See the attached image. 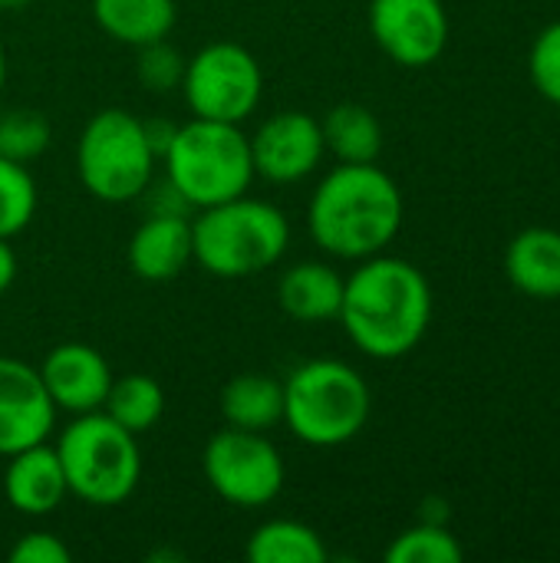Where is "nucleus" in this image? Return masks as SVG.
Here are the masks:
<instances>
[{
  "mask_svg": "<svg viewBox=\"0 0 560 563\" xmlns=\"http://www.w3.org/2000/svg\"><path fill=\"white\" fill-rule=\"evenodd\" d=\"M370 33L393 63L422 69L449 46V13L442 0H370Z\"/></svg>",
  "mask_w": 560,
  "mask_h": 563,
  "instance_id": "nucleus-10",
  "label": "nucleus"
},
{
  "mask_svg": "<svg viewBox=\"0 0 560 563\" xmlns=\"http://www.w3.org/2000/svg\"><path fill=\"white\" fill-rule=\"evenodd\" d=\"M221 416L234 429L267 432L284 422V383L264 373H241L221 389Z\"/></svg>",
  "mask_w": 560,
  "mask_h": 563,
  "instance_id": "nucleus-19",
  "label": "nucleus"
},
{
  "mask_svg": "<svg viewBox=\"0 0 560 563\" xmlns=\"http://www.w3.org/2000/svg\"><path fill=\"white\" fill-rule=\"evenodd\" d=\"M36 369L56 412H69V416L99 412L116 379L109 369V360L89 343L53 346Z\"/></svg>",
  "mask_w": 560,
  "mask_h": 563,
  "instance_id": "nucleus-13",
  "label": "nucleus"
},
{
  "mask_svg": "<svg viewBox=\"0 0 560 563\" xmlns=\"http://www.w3.org/2000/svg\"><path fill=\"white\" fill-rule=\"evenodd\" d=\"M125 261L139 280L149 284L175 280L195 261L188 214H149L129 238Z\"/></svg>",
  "mask_w": 560,
  "mask_h": 563,
  "instance_id": "nucleus-15",
  "label": "nucleus"
},
{
  "mask_svg": "<svg viewBox=\"0 0 560 563\" xmlns=\"http://www.w3.org/2000/svg\"><path fill=\"white\" fill-rule=\"evenodd\" d=\"M135 76L149 92H172L182 89V76H185V56L168 43V40H155L145 46H135Z\"/></svg>",
  "mask_w": 560,
  "mask_h": 563,
  "instance_id": "nucleus-26",
  "label": "nucleus"
},
{
  "mask_svg": "<svg viewBox=\"0 0 560 563\" xmlns=\"http://www.w3.org/2000/svg\"><path fill=\"white\" fill-rule=\"evenodd\" d=\"M244 554L251 563H327L330 558L320 531L294 518H271L257 525L244 544Z\"/></svg>",
  "mask_w": 560,
  "mask_h": 563,
  "instance_id": "nucleus-21",
  "label": "nucleus"
},
{
  "mask_svg": "<svg viewBox=\"0 0 560 563\" xmlns=\"http://www.w3.org/2000/svg\"><path fill=\"white\" fill-rule=\"evenodd\" d=\"M10 563H69L73 551L63 544V538L50 534V531H26L17 538V544L10 548Z\"/></svg>",
  "mask_w": 560,
  "mask_h": 563,
  "instance_id": "nucleus-28",
  "label": "nucleus"
},
{
  "mask_svg": "<svg viewBox=\"0 0 560 563\" xmlns=\"http://www.w3.org/2000/svg\"><path fill=\"white\" fill-rule=\"evenodd\" d=\"M92 20L106 36L125 46L165 40L178 20L175 0H92Z\"/></svg>",
  "mask_w": 560,
  "mask_h": 563,
  "instance_id": "nucleus-18",
  "label": "nucleus"
},
{
  "mask_svg": "<svg viewBox=\"0 0 560 563\" xmlns=\"http://www.w3.org/2000/svg\"><path fill=\"white\" fill-rule=\"evenodd\" d=\"M508 284L531 300H560V231L525 228L505 251Z\"/></svg>",
  "mask_w": 560,
  "mask_h": 563,
  "instance_id": "nucleus-17",
  "label": "nucleus"
},
{
  "mask_svg": "<svg viewBox=\"0 0 560 563\" xmlns=\"http://www.w3.org/2000/svg\"><path fill=\"white\" fill-rule=\"evenodd\" d=\"M373 412V393L343 360H307L284 379V426L310 449L353 442Z\"/></svg>",
  "mask_w": 560,
  "mask_h": 563,
  "instance_id": "nucleus-4",
  "label": "nucleus"
},
{
  "mask_svg": "<svg viewBox=\"0 0 560 563\" xmlns=\"http://www.w3.org/2000/svg\"><path fill=\"white\" fill-rule=\"evenodd\" d=\"M386 563H459L465 558L459 538L449 531V525L419 521L393 538L386 548Z\"/></svg>",
  "mask_w": 560,
  "mask_h": 563,
  "instance_id": "nucleus-23",
  "label": "nucleus"
},
{
  "mask_svg": "<svg viewBox=\"0 0 560 563\" xmlns=\"http://www.w3.org/2000/svg\"><path fill=\"white\" fill-rule=\"evenodd\" d=\"M53 449L73 498L96 508H112L135 495L142 478L139 435L122 429L102 409L73 416Z\"/></svg>",
  "mask_w": 560,
  "mask_h": 563,
  "instance_id": "nucleus-6",
  "label": "nucleus"
},
{
  "mask_svg": "<svg viewBox=\"0 0 560 563\" xmlns=\"http://www.w3.org/2000/svg\"><path fill=\"white\" fill-rule=\"evenodd\" d=\"M53 142V125L36 109L0 112V155L20 165L36 162Z\"/></svg>",
  "mask_w": 560,
  "mask_h": 563,
  "instance_id": "nucleus-25",
  "label": "nucleus"
},
{
  "mask_svg": "<svg viewBox=\"0 0 560 563\" xmlns=\"http://www.w3.org/2000/svg\"><path fill=\"white\" fill-rule=\"evenodd\" d=\"M403 191L376 162L330 168L307 201L314 244L340 261L383 254L403 228Z\"/></svg>",
  "mask_w": 560,
  "mask_h": 563,
  "instance_id": "nucleus-2",
  "label": "nucleus"
},
{
  "mask_svg": "<svg viewBox=\"0 0 560 563\" xmlns=\"http://www.w3.org/2000/svg\"><path fill=\"white\" fill-rule=\"evenodd\" d=\"M347 277L323 261H300L277 280V303L297 323H327L340 317Z\"/></svg>",
  "mask_w": 560,
  "mask_h": 563,
  "instance_id": "nucleus-16",
  "label": "nucleus"
},
{
  "mask_svg": "<svg viewBox=\"0 0 560 563\" xmlns=\"http://www.w3.org/2000/svg\"><path fill=\"white\" fill-rule=\"evenodd\" d=\"M26 3H33V0H0V10H20Z\"/></svg>",
  "mask_w": 560,
  "mask_h": 563,
  "instance_id": "nucleus-31",
  "label": "nucleus"
},
{
  "mask_svg": "<svg viewBox=\"0 0 560 563\" xmlns=\"http://www.w3.org/2000/svg\"><path fill=\"white\" fill-rule=\"evenodd\" d=\"M528 73H531L535 89L548 102L560 106V20L548 23L535 36L531 53H528Z\"/></svg>",
  "mask_w": 560,
  "mask_h": 563,
  "instance_id": "nucleus-27",
  "label": "nucleus"
},
{
  "mask_svg": "<svg viewBox=\"0 0 560 563\" xmlns=\"http://www.w3.org/2000/svg\"><path fill=\"white\" fill-rule=\"evenodd\" d=\"M155 162L145 125L129 109L96 112L76 142V175L83 188L106 205H129L142 198L152 185Z\"/></svg>",
  "mask_w": 560,
  "mask_h": 563,
  "instance_id": "nucleus-7",
  "label": "nucleus"
},
{
  "mask_svg": "<svg viewBox=\"0 0 560 563\" xmlns=\"http://www.w3.org/2000/svg\"><path fill=\"white\" fill-rule=\"evenodd\" d=\"M337 320L360 353L403 360L432 323V287L413 261L386 251L373 254L356 261V271L347 277Z\"/></svg>",
  "mask_w": 560,
  "mask_h": 563,
  "instance_id": "nucleus-1",
  "label": "nucleus"
},
{
  "mask_svg": "<svg viewBox=\"0 0 560 563\" xmlns=\"http://www.w3.org/2000/svg\"><path fill=\"white\" fill-rule=\"evenodd\" d=\"M320 129H323V145L337 162L363 165V162H376L383 152V125L376 112L360 102L333 106L320 119Z\"/></svg>",
  "mask_w": 560,
  "mask_h": 563,
  "instance_id": "nucleus-20",
  "label": "nucleus"
},
{
  "mask_svg": "<svg viewBox=\"0 0 560 563\" xmlns=\"http://www.w3.org/2000/svg\"><path fill=\"white\" fill-rule=\"evenodd\" d=\"M162 162L168 185L191 211L248 195L254 181L251 142L234 122H211L191 115L175 129V139Z\"/></svg>",
  "mask_w": 560,
  "mask_h": 563,
  "instance_id": "nucleus-5",
  "label": "nucleus"
},
{
  "mask_svg": "<svg viewBox=\"0 0 560 563\" xmlns=\"http://www.w3.org/2000/svg\"><path fill=\"white\" fill-rule=\"evenodd\" d=\"M290 247L287 214L261 198H228L191 218V254L201 271L241 280L271 271Z\"/></svg>",
  "mask_w": 560,
  "mask_h": 563,
  "instance_id": "nucleus-3",
  "label": "nucleus"
},
{
  "mask_svg": "<svg viewBox=\"0 0 560 563\" xmlns=\"http://www.w3.org/2000/svg\"><path fill=\"white\" fill-rule=\"evenodd\" d=\"M248 142L254 178H264L271 185H297L310 178L327 155L320 119L300 109L267 115L257 132L248 135Z\"/></svg>",
  "mask_w": 560,
  "mask_h": 563,
  "instance_id": "nucleus-11",
  "label": "nucleus"
},
{
  "mask_svg": "<svg viewBox=\"0 0 560 563\" xmlns=\"http://www.w3.org/2000/svg\"><path fill=\"white\" fill-rule=\"evenodd\" d=\"M13 277H17V254H13L10 241H3V238H0V294H7V290H10Z\"/></svg>",
  "mask_w": 560,
  "mask_h": 563,
  "instance_id": "nucleus-30",
  "label": "nucleus"
},
{
  "mask_svg": "<svg viewBox=\"0 0 560 563\" xmlns=\"http://www.w3.org/2000/svg\"><path fill=\"white\" fill-rule=\"evenodd\" d=\"M3 495L17 515H26V518L53 515L69 498L56 449L40 442L10 455L3 468Z\"/></svg>",
  "mask_w": 560,
  "mask_h": 563,
  "instance_id": "nucleus-14",
  "label": "nucleus"
},
{
  "mask_svg": "<svg viewBox=\"0 0 560 563\" xmlns=\"http://www.w3.org/2000/svg\"><path fill=\"white\" fill-rule=\"evenodd\" d=\"M182 96L191 115L241 125L248 115H254L264 96L261 63L241 43H208L185 63Z\"/></svg>",
  "mask_w": 560,
  "mask_h": 563,
  "instance_id": "nucleus-8",
  "label": "nucleus"
},
{
  "mask_svg": "<svg viewBox=\"0 0 560 563\" xmlns=\"http://www.w3.org/2000/svg\"><path fill=\"white\" fill-rule=\"evenodd\" d=\"M201 472L211 492L234 508H267L287 482L281 449L264 432L224 426L205 442Z\"/></svg>",
  "mask_w": 560,
  "mask_h": 563,
  "instance_id": "nucleus-9",
  "label": "nucleus"
},
{
  "mask_svg": "<svg viewBox=\"0 0 560 563\" xmlns=\"http://www.w3.org/2000/svg\"><path fill=\"white\" fill-rule=\"evenodd\" d=\"M36 214V181L30 175V165L10 162L0 155V238L10 241Z\"/></svg>",
  "mask_w": 560,
  "mask_h": 563,
  "instance_id": "nucleus-24",
  "label": "nucleus"
},
{
  "mask_svg": "<svg viewBox=\"0 0 560 563\" xmlns=\"http://www.w3.org/2000/svg\"><path fill=\"white\" fill-rule=\"evenodd\" d=\"M53 426L56 406L40 369L17 356H0V459L46 442Z\"/></svg>",
  "mask_w": 560,
  "mask_h": 563,
  "instance_id": "nucleus-12",
  "label": "nucleus"
},
{
  "mask_svg": "<svg viewBox=\"0 0 560 563\" xmlns=\"http://www.w3.org/2000/svg\"><path fill=\"white\" fill-rule=\"evenodd\" d=\"M102 412L109 419H116L122 429H129L132 435H142L162 419L165 393H162L158 379H152L145 373H129V376L112 379Z\"/></svg>",
  "mask_w": 560,
  "mask_h": 563,
  "instance_id": "nucleus-22",
  "label": "nucleus"
},
{
  "mask_svg": "<svg viewBox=\"0 0 560 563\" xmlns=\"http://www.w3.org/2000/svg\"><path fill=\"white\" fill-rule=\"evenodd\" d=\"M3 82H7V53L0 46V89H3Z\"/></svg>",
  "mask_w": 560,
  "mask_h": 563,
  "instance_id": "nucleus-32",
  "label": "nucleus"
},
{
  "mask_svg": "<svg viewBox=\"0 0 560 563\" xmlns=\"http://www.w3.org/2000/svg\"><path fill=\"white\" fill-rule=\"evenodd\" d=\"M142 125H145V139H149V148L155 152V158H162L165 152H168V145H172V139H175V122H168V119H142Z\"/></svg>",
  "mask_w": 560,
  "mask_h": 563,
  "instance_id": "nucleus-29",
  "label": "nucleus"
}]
</instances>
